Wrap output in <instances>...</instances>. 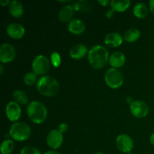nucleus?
Instances as JSON below:
<instances>
[{
    "label": "nucleus",
    "instance_id": "nucleus-1",
    "mask_svg": "<svg viewBox=\"0 0 154 154\" xmlns=\"http://www.w3.org/2000/svg\"><path fill=\"white\" fill-rule=\"evenodd\" d=\"M109 53L102 45H95L88 52V60L94 69H100L105 67L109 60Z\"/></svg>",
    "mask_w": 154,
    "mask_h": 154
},
{
    "label": "nucleus",
    "instance_id": "nucleus-2",
    "mask_svg": "<svg viewBox=\"0 0 154 154\" xmlns=\"http://www.w3.org/2000/svg\"><path fill=\"white\" fill-rule=\"evenodd\" d=\"M36 87L39 93L45 96L51 97L57 94L60 90L59 82L51 76H42L38 80Z\"/></svg>",
    "mask_w": 154,
    "mask_h": 154
},
{
    "label": "nucleus",
    "instance_id": "nucleus-3",
    "mask_svg": "<svg viewBox=\"0 0 154 154\" xmlns=\"http://www.w3.org/2000/svg\"><path fill=\"white\" fill-rule=\"evenodd\" d=\"M26 112L30 120L35 124L44 123L48 116V110L46 107L39 101H32L29 103Z\"/></svg>",
    "mask_w": 154,
    "mask_h": 154
},
{
    "label": "nucleus",
    "instance_id": "nucleus-4",
    "mask_svg": "<svg viewBox=\"0 0 154 154\" xmlns=\"http://www.w3.org/2000/svg\"><path fill=\"white\" fill-rule=\"evenodd\" d=\"M9 135L13 140L17 141H24L31 136V129L29 126L23 122H16L11 126Z\"/></svg>",
    "mask_w": 154,
    "mask_h": 154
},
{
    "label": "nucleus",
    "instance_id": "nucleus-5",
    "mask_svg": "<svg viewBox=\"0 0 154 154\" xmlns=\"http://www.w3.org/2000/svg\"><path fill=\"white\" fill-rule=\"evenodd\" d=\"M105 81L107 85L112 89H118L123 85L124 78L120 71L111 68L105 74Z\"/></svg>",
    "mask_w": 154,
    "mask_h": 154
},
{
    "label": "nucleus",
    "instance_id": "nucleus-6",
    "mask_svg": "<svg viewBox=\"0 0 154 154\" xmlns=\"http://www.w3.org/2000/svg\"><path fill=\"white\" fill-rule=\"evenodd\" d=\"M51 63L47 57L44 55H38L35 57L32 63V69L37 75H44L49 71Z\"/></svg>",
    "mask_w": 154,
    "mask_h": 154
},
{
    "label": "nucleus",
    "instance_id": "nucleus-7",
    "mask_svg": "<svg viewBox=\"0 0 154 154\" xmlns=\"http://www.w3.org/2000/svg\"><path fill=\"white\" fill-rule=\"evenodd\" d=\"M130 112L137 118H144L148 114L149 108L145 102L142 100H135L130 105Z\"/></svg>",
    "mask_w": 154,
    "mask_h": 154
},
{
    "label": "nucleus",
    "instance_id": "nucleus-8",
    "mask_svg": "<svg viewBox=\"0 0 154 154\" xmlns=\"http://www.w3.org/2000/svg\"><path fill=\"white\" fill-rule=\"evenodd\" d=\"M116 144L118 150L125 153H130L134 147L133 140L126 134H121L117 136Z\"/></svg>",
    "mask_w": 154,
    "mask_h": 154
},
{
    "label": "nucleus",
    "instance_id": "nucleus-9",
    "mask_svg": "<svg viewBox=\"0 0 154 154\" xmlns=\"http://www.w3.org/2000/svg\"><path fill=\"white\" fill-rule=\"evenodd\" d=\"M47 144L51 149L57 150L60 148L63 142V133L58 129H53L47 135Z\"/></svg>",
    "mask_w": 154,
    "mask_h": 154
},
{
    "label": "nucleus",
    "instance_id": "nucleus-10",
    "mask_svg": "<svg viewBox=\"0 0 154 154\" xmlns=\"http://www.w3.org/2000/svg\"><path fill=\"white\" fill-rule=\"evenodd\" d=\"M16 56V51L11 44L5 43L0 48V61L2 63H8L13 61Z\"/></svg>",
    "mask_w": 154,
    "mask_h": 154
},
{
    "label": "nucleus",
    "instance_id": "nucleus-11",
    "mask_svg": "<svg viewBox=\"0 0 154 154\" xmlns=\"http://www.w3.org/2000/svg\"><path fill=\"white\" fill-rule=\"evenodd\" d=\"M5 114L9 120L16 123L21 116V108L19 104L14 101L9 102L6 105Z\"/></svg>",
    "mask_w": 154,
    "mask_h": 154
},
{
    "label": "nucleus",
    "instance_id": "nucleus-12",
    "mask_svg": "<svg viewBox=\"0 0 154 154\" xmlns=\"http://www.w3.org/2000/svg\"><path fill=\"white\" fill-rule=\"evenodd\" d=\"M8 35L13 39H20L25 35V28L23 26L17 23L9 24L6 29Z\"/></svg>",
    "mask_w": 154,
    "mask_h": 154
},
{
    "label": "nucleus",
    "instance_id": "nucleus-13",
    "mask_svg": "<svg viewBox=\"0 0 154 154\" xmlns=\"http://www.w3.org/2000/svg\"><path fill=\"white\" fill-rule=\"evenodd\" d=\"M123 38L118 32H110L105 37V44L110 48H117L123 43Z\"/></svg>",
    "mask_w": 154,
    "mask_h": 154
},
{
    "label": "nucleus",
    "instance_id": "nucleus-14",
    "mask_svg": "<svg viewBox=\"0 0 154 154\" xmlns=\"http://www.w3.org/2000/svg\"><path fill=\"white\" fill-rule=\"evenodd\" d=\"M85 23L80 19H73L68 24V30L75 35H81L85 31Z\"/></svg>",
    "mask_w": 154,
    "mask_h": 154
},
{
    "label": "nucleus",
    "instance_id": "nucleus-15",
    "mask_svg": "<svg viewBox=\"0 0 154 154\" xmlns=\"http://www.w3.org/2000/svg\"><path fill=\"white\" fill-rule=\"evenodd\" d=\"M87 48L83 44H78L72 47L69 51V55L74 60H81L87 55Z\"/></svg>",
    "mask_w": 154,
    "mask_h": 154
},
{
    "label": "nucleus",
    "instance_id": "nucleus-16",
    "mask_svg": "<svg viewBox=\"0 0 154 154\" xmlns=\"http://www.w3.org/2000/svg\"><path fill=\"white\" fill-rule=\"evenodd\" d=\"M109 64L112 68L114 69H118L122 67L126 63V57L124 54L120 51H116L114 52L109 57Z\"/></svg>",
    "mask_w": 154,
    "mask_h": 154
},
{
    "label": "nucleus",
    "instance_id": "nucleus-17",
    "mask_svg": "<svg viewBox=\"0 0 154 154\" xmlns=\"http://www.w3.org/2000/svg\"><path fill=\"white\" fill-rule=\"evenodd\" d=\"M74 14V8L73 6L70 5H66L63 6L58 14V18L61 22L67 23L70 22L71 19L73 17Z\"/></svg>",
    "mask_w": 154,
    "mask_h": 154
},
{
    "label": "nucleus",
    "instance_id": "nucleus-18",
    "mask_svg": "<svg viewBox=\"0 0 154 154\" xmlns=\"http://www.w3.org/2000/svg\"><path fill=\"white\" fill-rule=\"evenodd\" d=\"M23 6L21 4L20 2L17 1V0L11 2L9 5V12L14 17H20L23 14Z\"/></svg>",
    "mask_w": 154,
    "mask_h": 154
},
{
    "label": "nucleus",
    "instance_id": "nucleus-19",
    "mask_svg": "<svg viewBox=\"0 0 154 154\" xmlns=\"http://www.w3.org/2000/svg\"><path fill=\"white\" fill-rule=\"evenodd\" d=\"M131 5V2L129 0H123V1H119V0H112L111 2V8L114 11L123 12L129 8Z\"/></svg>",
    "mask_w": 154,
    "mask_h": 154
},
{
    "label": "nucleus",
    "instance_id": "nucleus-20",
    "mask_svg": "<svg viewBox=\"0 0 154 154\" xmlns=\"http://www.w3.org/2000/svg\"><path fill=\"white\" fill-rule=\"evenodd\" d=\"M141 36V32L136 28H132L128 29L123 35V39L128 43H133L138 40Z\"/></svg>",
    "mask_w": 154,
    "mask_h": 154
},
{
    "label": "nucleus",
    "instance_id": "nucleus-21",
    "mask_svg": "<svg viewBox=\"0 0 154 154\" xmlns=\"http://www.w3.org/2000/svg\"><path fill=\"white\" fill-rule=\"evenodd\" d=\"M133 14L136 17L142 19L145 17L148 14V8L144 3L138 2L134 6Z\"/></svg>",
    "mask_w": 154,
    "mask_h": 154
},
{
    "label": "nucleus",
    "instance_id": "nucleus-22",
    "mask_svg": "<svg viewBox=\"0 0 154 154\" xmlns=\"http://www.w3.org/2000/svg\"><path fill=\"white\" fill-rule=\"evenodd\" d=\"M13 98L14 102L19 105H26L29 102V99L26 93L21 90H16L13 93Z\"/></svg>",
    "mask_w": 154,
    "mask_h": 154
},
{
    "label": "nucleus",
    "instance_id": "nucleus-23",
    "mask_svg": "<svg viewBox=\"0 0 154 154\" xmlns=\"http://www.w3.org/2000/svg\"><path fill=\"white\" fill-rule=\"evenodd\" d=\"M14 147V144L12 140L6 139L1 144V150L2 154H10L13 151Z\"/></svg>",
    "mask_w": 154,
    "mask_h": 154
},
{
    "label": "nucleus",
    "instance_id": "nucleus-24",
    "mask_svg": "<svg viewBox=\"0 0 154 154\" xmlns=\"http://www.w3.org/2000/svg\"><path fill=\"white\" fill-rule=\"evenodd\" d=\"M23 82L27 86H32L37 81V75L33 72H27L23 77Z\"/></svg>",
    "mask_w": 154,
    "mask_h": 154
},
{
    "label": "nucleus",
    "instance_id": "nucleus-25",
    "mask_svg": "<svg viewBox=\"0 0 154 154\" xmlns=\"http://www.w3.org/2000/svg\"><path fill=\"white\" fill-rule=\"evenodd\" d=\"M51 60L53 66L56 68H58L61 64V57L58 52H53L51 54Z\"/></svg>",
    "mask_w": 154,
    "mask_h": 154
},
{
    "label": "nucleus",
    "instance_id": "nucleus-26",
    "mask_svg": "<svg viewBox=\"0 0 154 154\" xmlns=\"http://www.w3.org/2000/svg\"><path fill=\"white\" fill-rule=\"evenodd\" d=\"M20 154H41V152L36 147L26 146L21 149Z\"/></svg>",
    "mask_w": 154,
    "mask_h": 154
},
{
    "label": "nucleus",
    "instance_id": "nucleus-27",
    "mask_svg": "<svg viewBox=\"0 0 154 154\" xmlns=\"http://www.w3.org/2000/svg\"><path fill=\"white\" fill-rule=\"evenodd\" d=\"M68 127H69V126H68L67 123H60V126H59L58 130L60 131L61 133H64V132H66V131L68 130Z\"/></svg>",
    "mask_w": 154,
    "mask_h": 154
},
{
    "label": "nucleus",
    "instance_id": "nucleus-28",
    "mask_svg": "<svg viewBox=\"0 0 154 154\" xmlns=\"http://www.w3.org/2000/svg\"><path fill=\"white\" fill-rule=\"evenodd\" d=\"M149 7H150V11L154 14V0H150L149 2Z\"/></svg>",
    "mask_w": 154,
    "mask_h": 154
},
{
    "label": "nucleus",
    "instance_id": "nucleus-29",
    "mask_svg": "<svg viewBox=\"0 0 154 154\" xmlns=\"http://www.w3.org/2000/svg\"><path fill=\"white\" fill-rule=\"evenodd\" d=\"M10 3L11 1H9V0H1V1H0V4H1V5L3 6V7L8 5H10Z\"/></svg>",
    "mask_w": 154,
    "mask_h": 154
},
{
    "label": "nucleus",
    "instance_id": "nucleus-30",
    "mask_svg": "<svg viewBox=\"0 0 154 154\" xmlns=\"http://www.w3.org/2000/svg\"><path fill=\"white\" fill-rule=\"evenodd\" d=\"M98 2H99L100 5H102V6H106L110 2L108 1V0H102H102H99V1H98Z\"/></svg>",
    "mask_w": 154,
    "mask_h": 154
},
{
    "label": "nucleus",
    "instance_id": "nucleus-31",
    "mask_svg": "<svg viewBox=\"0 0 154 154\" xmlns=\"http://www.w3.org/2000/svg\"><path fill=\"white\" fill-rule=\"evenodd\" d=\"M44 154H60L59 152L56 151V150H49V151L45 152Z\"/></svg>",
    "mask_w": 154,
    "mask_h": 154
},
{
    "label": "nucleus",
    "instance_id": "nucleus-32",
    "mask_svg": "<svg viewBox=\"0 0 154 154\" xmlns=\"http://www.w3.org/2000/svg\"><path fill=\"white\" fill-rule=\"evenodd\" d=\"M150 141L153 145H154V132L150 135Z\"/></svg>",
    "mask_w": 154,
    "mask_h": 154
},
{
    "label": "nucleus",
    "instance_id": "nucleus-33",
    "mask_svg": "<svg viewBox=\"0 0 154 154\" xmlns=\"http://www.w3.org/2000/svg\"><path fill=\"white\" fill-rule=\"evenodd\" d=\"M4 73V66L2 65H0V75H2Z\"/></svg>",
    "mask_w": 154,
    "mask_h": 154
},
{
    "label": "nucleus",
    "instance_id": "nucleus-34",
    "mask_svg": "<svg viewBox=\"0 0 154 154\" xmlns=\"http://www.w3.org/2000/svg\"><path fill=\"white\" fill-rule=\"evenodd\" d=\"M126 102H129V103L130 104V105H131V104H132V102H134V101H133V99H132V98H131V97H128L127 99H126Z\"/></svg>",
    "mask_w": 154,
    "mask_h": 154
},
{
    "label": "nucleus",
    "instance_id": "nucleus-35",
    "mask_svg": "<svg viewBox=\"0 0 154 154\" xmlns=\"http://www.w3.org/2000/svg\"><path fill=\"white\" fill-rule=\"evenodd\" d=\"M93 154H104V153H101V152H96V153H93Z\"/></svg>",
    "mask_w": 154,
    "mask_h": 154
}]
</instances>
